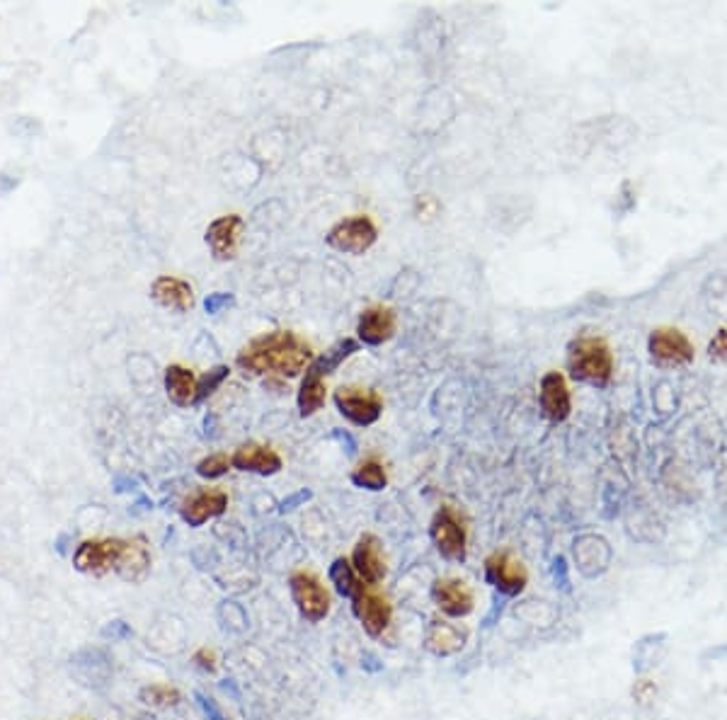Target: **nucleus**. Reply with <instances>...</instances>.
<instances>
[{
    "label": "nucleus",
    "instance_id": "nucleus-1",
    "mask_svg": "<svg viewBox=\"0 0 727 720\" xmlns=\"http://www.w3.org/2000/svg\"><path fill=\"white\" fill-rule=\"evenodd\" d=\"M311 362V345L291 330H274L255 337L236 357V364L245 376H282V379H294L303 369L311 367Z\"/></svg>",
    "mask_w": 727,
    "mask_h": 720
},
{
    "label": "nucleus",
    "instance_id": "nucleus-2",
    "mask_svg": "<svg viewBox=\"0 0 727 720\" xmlns=\"http://www.w3.org/2000/svg\"><path fill=\"white\" fill-rule=\"evenodd\" d=\"M568 364L572 376L580 381H587V384L604 386L609 384L611 374H614V354H611V347L606 345L604 337L597 335H580L577 340H572Z\"/></svg>",
    "mask_w": 727,
    "mask_h": 720
},
{
    "label": "nucleus",
    "instance_id": "nucleus-3",
    "mask_svg": "<svg viewBox=\"0 0 727 720\" xmlns=\"http://www.w3.org/2000/svg\"><path fill=\"white\" fill-rule=\"evenodd\" d=\"M131 541L124 539H88L76 548L73 563L80 573H93L102 575L107 570L122 568L124 558H127Z\"/></svg>",
    "mask_w": 727,
    "mask_h": 720
},
{
    "label": "nucleus",
    "instance_id": "nucleus-4",
    "mask_svg": "<svg viewBox=\"0 0 727 720\" xmlns=\"http://www.w3.org/2000/svg\"><path fill=\"white\" fill-rule=\"evenodd\" d=\"M376 238H379V228L366 214L337 221L328 231V236H325L330 248L347 255H364L376 243Z\"/></svg>",
    "mask_w": 727,
    "mask_h": 720
},
{
    "label": "nucleus",
    "instance_id": "nucleus-5",
    "mask_svg": "<svg viewBox=\"0 0 727 720\" xmlns=\"http://www.w3.org/2000/svg\"><path fill=\"white\" fill-rule=\"evenodd\" d=\"M291 597H294V604L299 607L301 616L311 624H318L325 616L330 614V594L325 590V585L320 582L318 575H313L311 570H296L289 580Z\"/></svg>",
    "mask_w": 727,
    "mask_h": 720
},
{
    "label": "nucleus",
    "instance_id": "nucleus-6",
    "mask_svg": "<svg viewBox=\"0 0 727 720\" xmlns=\"http://www.w3.org/2000/svg\"><path fill=\"white\" fill-rule=\"evenodd\" d=\"M485 580L505 597H517L529 585V573L522 560L509 551H495L485 560Z\"/></svg>",
    "mask_w": 727,
    "mask_h": 720
},
{
    "label": "nucleus",
    "instance_id": "nucleus-7",
    "mask_svg": "<svg viewBox=\"0 0 727 720\" xmlns=\"http://www.w3.org/2000/svg\"><path fill=\"white\" fill-rule=\"evenodd\" d=\"M429 536L444 558L459 560V563L466 560V527H463V519L456 514L454 507H442L434 514Z\"/></svg>",
    "mask_w": 727,
    "mask_h": 720
},
{
    "label": "nucleus",
    "instance_id": "nucleus-8",
    "mask_svg": "<svg viewBox=\"0 0 727 720\" xmlns=\"http://www.w3.org/2000/svg\"><path fill=\"white\" fill-rule=\"evenodd\" d=\"M335 405L354 425H374L383 413V398L371 388L342 386L335 391Z\"/></svg>",
    "mask_w": 727,
    "mask_h": 720
},
{
    "label": "nucleus",
    "instance_id": "nucleus-9",
    "mask_svg": "<svg viewBox=\"0 0 727 720\" xmlns=\"http://www.w3.org/2000/svg\"><path fill=\"white\" fill-rule=\"evenodd\" d=\"M352 609L357 614L359 624L369 636H381L393 619V607L386 597L379 592L369 590V585H362L352 597Z\"/></svg>",
    "mask_w": 727,
    "mask_h": 720
},
{
    "label": "nucleus",
    "instance_id": "nucleus-10",
    "mask_svg": "<svg viewBox=\"0 0 727 720\" xmlns=\"http://www.w3.org/2000/svg\"><path fill=\"white\" fill-rule=\"evenodd\" d=\"M432 597L437 607L442 609V614L451 616V619H463L475 607L473 590L463 580H456V577H442V580L434 582Z\"/></svg>",
    "mask_w": 727,
    "mask_h": 720
},
{
    "label": "nucleus",
    "instance_id": "nucleus-11",
    "mask_svg": "<svg viewBox=\"0 0 727 720\" xmlns=\"http://www.w3.org/2000/svg\"><path fill=\"white\" fill-rule=\"evenodd\" d=\"M352 565L357 570L359 580L366 582V585H379L386 577V558H383V548L379 536L364 534L362 539L357 541L352 553Z\"/></svg>",
    "mask_w": 727,
    "mask_h": 720
},
{
    "label": "nucleus",
    "instance_id": "nucleus-12",
    "mask_svg": "<svg viewBox=\"0 0 727 720\" xmlns=\"http://www.w3.org/2000/svg\"><path fill=\"white\" fill-rule=\"evenodd\" d=\"M245 221L238 214L219 216L206 228V243L216 260H233L238 255L240 236H243Z\"/></svg>",
    "mask_w": 727,
    "mask_h": 720
},
{
    "label": "nucleus",
    "instance_id": "nucleus-13",
    "mask_svg": "<svg viewBox=\"0 0 727 720\" xmlns=\"http://www.w3.org/2000/svg\"><path fill=\"white\" fill-rule=\"evenodd\" d=\"M650 354L664 364H689L694 345L679 328H657L650 335Z\"/></svg>",
    "mask_w": 727,
    "mask_h": 720
},
{
    "label": "nucleus",
    "instance_id": "nucleus-14",
    "mask_svg": "<svg viewBox=\"0 0 727 720\" xmlns=\"http://www.w3.org/2000/svg\"><path fill=\"white\" fill-rule=\"evenodd\" d=\"M231 464H233V468H238V471H245V473L274 476V473L282 471L284 461H282V456H279L272 447H267V444L248 442V444H240V447L236 449V454L231 456Z\"/></svg>",
    "mask_w": 727,
    "mask_h": 720
},
{
    "label": "nucleus",
    "instance_id": "nucleus-15",
    "mask_svg": "<svg viewBox=\"0 0 727 720\" xmlns=\"http://www.w3.org/2000/svg\"><path fill=\"white\" fill-rule=\"evenodd\" d=\"M357 333L364 345H383V342H388L396 335V311L383 304L364 308L357 323Z\"/></svg>",
    "mask_w": 727,
    "mask_h": 720
},
{
    "label": "nucleus",
    "instance_id": "nucleus-16",
    "mask_svg": "<svg viewBox=\"0 0 727 720\" xmlns=\"http://www.w3.org/2000/svg\"><path fill=\"white\" fill-rule=\"evenodd\" d=\"M541 410L548 420L563 422L568 420L572 410L570 388L560 371H548L541 379Z\"/></svg>",
    "mask_w": 727,
    "mask_h": 720
},
{
    "label": "nucleus",
    "instance_id": "nucleus-17",
    "mask_svg": "<svg viewBox=\"0 0 727 720\" xmlns=\"http://www.w3.org/2000/svg\"><path fill=\"white\" fill-rule=\"evenodd\" d=\"M151 296L158 306L170 308V311L187 313L194 306V289L190 282L180 277H170V274H163L153 282Z\"/></svg>",
    "mask_w": 727,
    "mask_h": 720
},
{
    "label": "nucleus",
    "instance_id": "nucleus-18",
    "mask_svg": "<svg viewBox=\"0 0 727 720\" xmlns=\"http://www.w3.org/2000/svg\"><path fill=\"white\" fill-rule=\"evenodd\" d=\"M226 507H228V495L223 493V490L211 488L192 495L190 500H185L180 514L190 527H202V524L209 522V519L219 517V514L226 512Z\"/></svg>",
    "mask_w": 727,
    "mask_h": 720
},
{
    "label": "nucleus",
    "instance_id": "nucleus-19",
    "mask_svg": "<svg viewBox=\"0 0 727 720\" xmlns=\"http://www.w3.org/2000/svg\"><path fill=\"white\" fill-rule=\"evenodd\" d=\"M468 633L459 628L456 624H449L444 619H434L432 624L427 628V650L429 653L439 655V657H449L456 655L466 643Z\"/></svg>",
    "mask_w": 727,
    "mask_h": 720
},
{
    "label": "nucleus",
    "instance_id": "nucleus-20",
    "mask_svg": "<svg viewBox=\"0 0 727 720\" xmlns=\"http://www.w3.org/2000/svg\"><path fill=\"white\" fill-rule=\"evenodd\" d=\"M165 391L175 405H190L197 398V376L182 364H170L165 369Z\"/></svg>",
    "mask_w": 727,
    "mask_h": 720
},
{
    "label": "nucleus",
    "instance_id": "nucleus-21",
    "mask_svg": "<svg viewBox=\"0 0 727 720\" xmlns=\"http://www.w3.org/2000/svg\"><path fill=\"white\" fill-rule=\"evenodd\" d=\"M325 396H328V388H325V381L318 379V376L308 374L303 376L301 388H299V413L301 417L316 415L320 408L325 405Z\"/></svg>",
    "mask_w": 727,
    "mask_h": 720
},
{
    "label": "nucleus",
    "instance_id": "nucleus-22",
    "mask_svg": "<svg viewBox=\"0 0 727 720\" xmlns=\"http://www.w3.org/2000/svg\"><path fill=\"white\" fill-rule=\"evenodd\" d=\"M328 575H330V582L335 585V590H337V594H340V597L352 599L354 594H357L359 587L364 585V582L359 580L357 570H354L352 560L345 558V556L332 560Z\"/></svg>",
    "mask_w": 727,
    "mask_h": 720
},
{
    "label": "nucleus",
    "instance_id": "nucleus-23",
    "mask_svg": "<svg viewBox=\"0 0 727 720\" xmlns=\"http://www.w3.org/2000/svg\"><path fill=\"white\" fill-rule=\"evenodd\" d=\"M352 483L357 485V488L374 490V493H376V490H383L388 485L386 468H383V464H379L376 459L364 461V464H359L352 471Z\"/></svg>",
    "mask_w": 727,
    "mask_h": 720
},
{
    "label": "nucleus",
    "instance_id": "nucleus-24",
    "mask_svg": "<svg viewBox=\"0 0 727 720\" xmlns=\"http://www.w3.org/2000/svg\"><path fill=\"white\" fill-rule=\"evenodd\" d=\"M141 701L156 708H170L180 704L182 694L170 684H151V687L141 689Z\"/></svg>",
    "mask_w": 727,
    "mask_h": 720
},
{
    "label": "nucleus",
    "instance_id": "nucleus-25",
    "mask_svg": "<svg viewBox=\"0 0 727 720\" xmlns=\"http://www.w3.org/2000/svg\"><path fill=\"white\" fill-rule=\"evenodd\" d=\"M228 374H231L228 367H214L211 371H206L202 379H197V398H194V403H202V400L209 398L228 379Z\"/></svg>",
    "mask_w": 727,
    "mask_h": 720
},
{
    "label": "nucleus",
    "instance_id": "nucleus-26",
    "mask_svg": "<svg viewBox=\"0 0 727 720\" xmlns=\"http://www.w3.org/2000/svg\"><path fill=\"white\" fill-rule=\"evenodd\" d=\"M231 459L226 454H211L197 464V473L202 478H221L231 471Z\"/></svg>",
    "mask_w": 727,
    "mask_h": 720
},
{
    "label": "nucleus",
    "instance_id": "nucleus-27",
    "mask_svg": "<svg viewBox=\"0 0 727 720\" xmlns=\"http://www.w3.org/2000/svg\"><path fill=\"white\" fill-rule=\"evenodd\" d=\"M194 662H197V665L202 667V670H206V672H216V655H214V650H209V648L197 650V653H194Z\"/></svg>",
    "mask_w": 727,
    "mask_h": 720
},
{
    "label": "nucleus",
    "instance_id": "nucleus-28",
    "mask_svg": "<svg viewBox=\"0 0 727 720\" xmlns=\"http://www.w3.org/2000/svg\"><path fill=\"white\" fill-rule=\"evenodd\" d=\"M708 352H711V357H715V359L727 357V330L725 328L715 335V340L711 342V347H708Z\"/></svg>",
    "mask_w": 727,
    "mask_h": 720
},
{
    "label": "nucleus",
    "instance_id": "nucleus-29",
    "mask_svg": "<svg viewBox=\"0 0 727 720\" xmlns=\"http://www.w3.org/2000/svg\"><path fill=\"white\" fill-rule=\"evenodd\" d=\"M228 304H231V296H226V294H214V296H209V299H206V311H209V313H216V311H219L221 306H228Z\"/></svg>",
    "mask_w": 727,
    "mask_h": 720
},
{
    "label": "nucleus",
    "instance_id": "nucleus-30",
    "mask_svg": "<svg viewBox=\"0 0 727 720\" xmlns=\"http://www.w3.org/2000/svg\"><path fill=\"white\" fill-rule=\"evenodd\" d=\"M199 701H202V708L206 711V716H209L211 720H223V716L219 711H216V706L211 704V699H204V696H197Z\"/></svg>",
    "mask_w": 727,
    "mask_h": 720
}]
</instances>
